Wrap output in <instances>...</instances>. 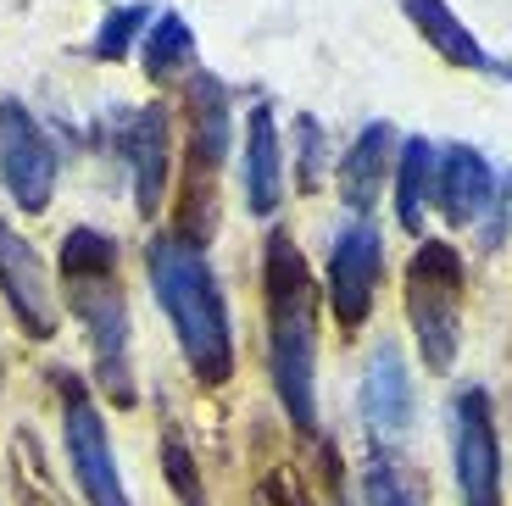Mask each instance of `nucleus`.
Masks as SVG:
<instances>
[{
	"mask_svg": "<svg viewBox=\"0 0 512 506\" xmlns=\"http://www.w3.org/2000/svg\"><path fill=\"white\" fill-rule=\"evenodd\" d=\"M0 184L23 212H45L56 195V151L23 101H0Z\"/></svg>",
	"mask_w": 512,
	"mask_h": 506,
	"instance_id": "obj_7",
	"label": "nucleus"
},
{
	"mask_svg": "<svg viewBox=\"0 0 512 506\" xmlns=\"http://www.w3.org/2000/svg\"><path fill=\"white\" fill-rule=\"evenodd\" d=\"M151 290L162 301L167 323L179 334V351L190 362L195 384L223 390L234 379V329H229V295L206 251L184 234H167L151 245Z\"/></svg>",
	"mask_w": 512,
	"mask_h": 506,
	"instance_id": "obj_2",
	"label": "nucleus"
},
{
	"mask_svg": "<svg viewBox=\"0 0 512 506\" xmlns=\"http://www.w3.org/2000/svg\"><path fill=\"white\" fill-rule=\"evenodd\" d=\"M451 429V479H457L462 506H501L507 468H501V434H496V406L479 384L451 395L446 412Z\"/></svg>",
	"mask_w": 512,
	"mask_h": 506,
	"instance_id": "obj_6",
	"label": "nucleus"
},
{
	"mask_svg": "<svg viewBox=\"0 0 512 506\" xmlns=\"http://www.w3.org/2000/svg\"><path fill=\"white\" fill-rule=\"evenodd\" d=\"M0 295L12 306V317L23 323L28 340H51L62 312H56V290L51 273L39 262V251L17 234L12 223H0Z\"/></svg>",
	"mask_w": 512,
	"mask_h": 506,
	"instance_id": "obj_10",
	"label": "nucleus"
},
{
	"mask_svg": "<svg viewBox=\"0 0 512 506\" xmlns=\"http://www.w3.org/2000/svg\"><path fill=\"white\" fill-rule=\"evenodd\" d=\"M357 490H362L368 506H429V490H423L418 468L401 462V451H379V445L362 456Z\"/></svg>",
	"mask_w": 512,
	"mask_h": 506,
	"instance_id": "obj_17",
	"label": "nucleus"
},
{
	"mask_svg": "<svg viewBox=\"0 0 512 506\" xmlns=\"http://www.w3.org/2000/svg\"><path fill=\"white\" fill-rule=\"evenodd\" d=\"M401 12H407V23L423 34V45H429L435 56H446L451 67H468V73H501V62L479 45L474 34H468V23L451 12L446 0H401Z\"/></svg>",
	"mask_w": 512,
	"mask_h": 506,
	"instance_id": "obj_15",
	"label": "nucleus"
},
{
	"mask_svg": "<svg viewBox=\"0 0 512 506\" xmlns=\"http://www.w3.org/2000/svg\"><path fill=\"white\" fill-rule=\"evenodd\" d=\"M256 506H307V490L295 473H268L262 490H256Z\"/></svg>",
	"mask_w": 512,
	"mask_h": 506,
	"instance_id": "obj_22",
	"label": "nucleus"
},
{
	"mask_svg": "<svg viewBox=\"0 0 512 506\" xmlns=\"http://www.w3.org/2000/svg\"><path fill=\"white\" fill-rule=\"evenodd\" d=\"M318 173H323V128L312 117H301V184L312 190Z\"/></svg>",
	"mask_w": 512,
	"mask_h": 506,
	"instance_id": "obj_23",
	"label": "nucleus"
},
{
	"mask_svg": "<svg viewBox=\"0 0 512 506\" xmlns=\"http://www.w3.org/2000/svg\"><path fill=\"white\" fill-rule=\"evenodd\" d=\"M162 473H167V490L179 506H212L206 501V479H201V462H195L190 440L179 429L162 434Z\"/></svg>",
	"mask_w": 512,
	"mask_h": 506,
	"instance_id": "obj_20",
	"label": "nucleus"
},
{
	"mask_svg": "<svg viewBox=\"0 0 512 506\" xmlns=\"http://www.w3.org/2000/svg\"><path fill=\"white\" fill-rule=\"evenodd\" d=\"M284 195V151H279V123L273 106L256 101L251 106V134H245V206L256 217H273Z\"/></svg>",
	"mask_w": 512,
	"mask_h": 506,
	"instance_id": "obj_16",
	"label": "nucleus"
},
{
	"mask_svg": "<svg viewBox=\"0 0 512 506\" xmlns=\"http://www.w3.org/2000/svg\"><path fill=\"white\" fill-rule=\"evenodd\" d=\"M173 117L162 101L140 106L134 123H128V167H134V212L156 217L167 201V184H173Z\"/></svg>",
	"mask_w": 512,
	"mask_h": 506,
	"instance_id": "obj_11",
	"label": "nucleus"
},
{
	"mask_svg": "<svg viewBox=\"0 0 512 506\" xmlns=\"http://www.w3.org/2000/svg\"><path fill=\"white\" fill-rule=\"evenodd\" d=\"M390 173H396V128L368 123L357 140H351L346 162H340V201L357 217H368L373 206H379V190H384Z\"/></svg>",
	"mask_w": 512,
	"mask_h": 506,
	"instance_id": "obj_14",
	"label": "nucleus"
},
{
	"mask_svg": "<svg viewBox=\"0 0 512 506\" xmlns=\"http://www.w3.org/2000/svg\"><path fill=\"white\" fill-rule=\"evenodd\" d=\"M334 506H351V501H346V495H340V490H334Z\"/></svg>",
	"mask_w": 512,
	"mask_h": 506,
	"instance_id": "obj_24",
	"label": "nucleus"
},
{
	"mask_svg": "<svg viewBox=\"0 0 512 506\" xmlns=\"http://www.w3.org/2000/svg\"><path fill=\"white\" fill-rule=\"evenodd\" d=\"M435 162H440V151L429 140H418V134L401 145V162H396V217H401V228L423 223V206L435 195Z\"/></svg>",
	"mask_w": 512,
	"mask_h": 506,
	"instance_id": "obj_19",
	"label": "nucleus"
},
{
	"mask_svg": "<svg viewBox=\"0 0 512 506\" xmlns=\"http://www.w3.org/2000/svg\"><path fill=\"white\" fill-rule=\"evenodd\" d=\"M407 323L429 373H451L462 345V256L446 240H423L407 262Z\"/></svg>",
	"mask_w": 512,
	"mask_h": 506,
	"instance_id": "obj_4",
	"label": "nucleus"
},
{
	"mask_svg": "<svg viewBox=\"0 0 512 506\" xmlns=\"http://www.w3.org/2000/svg\"><path fill=\"white\" fill-rule=\"evenodd\" d=\"M268 295V379L295 434L318 440V284L290 234H273L262 251Z\"/></svg>",
	"mask_w": 512,
	"mask_h": 506,
	"instance_id": "obj_1",
	"label": "nucleus"
},
{
	"mask_svg": "<svg viewBox=\"0 0 512 506\" xmlns=\"http://www.w3.org/2000/svg\"><path fill=\"white\" fill-rule=\"evenodd\" d=\"M184 112H190V173L212 178L229 156V89L212 73H195L184 84Z\"/></svg>",
	"mask_w": 512,
	"mask_h": 506,
	"instance_id": "obj_13",
	"label": "nucleus"
},
{
	"mask_svg": "<svg viewBox=\"0 0 512 506\" xmlns=\"http://www.w3.org/2000/svg\"><path fill=\"white\" fill-rule=\"evenodd\" d=\"M56 401H62V445H67V468H73V484L84 495V506H134L123 484V468H117L112 434H106V418L95 406L90 384L73 379V373H56Z\"/></svg>",
	"mask_w": 512,
	"mask_h": 506,
	"instance_id": "obj_5",
	"label": "nucleus"
},
{
	"mask_svg": "<svg viewBox=\"0 0 512 506\" xmlns=\"http://www.w3.org/2000/svg\"><path fill=\"white\" fill-rule=\"evenodd\" d=\"M67 306L78 312L95 351V384L106 401L134 406V362H128V301L117 284V245L101 228H73L56 251Z\"/></svg>",
	"mask_w": 512,
	"mask_h": 506,
	"instance_id": "obj_3",
	"label": "nucleus"
},
{
	"mask_svg": "<svg viewBox=\"0 0 512 506\" xmlns=\"http://www.w3.org/2000/svg\"><path fill=\"white\" fill-rule=\"evenodd\" d=\"M412 412H418V395H412V373L401 345H373L368 367H362V429L379 451H396L412 434Z\"/></svg>",
	"mask_w": 512,
	"mask_h": 506,
	"instance_id": "obj_9",
	"label": "nucleus"
},
{
	"mask_svg": "<svg viewBox=\"0 0 512 506\" xmlns=\"http://www.w3.org/2000/svg\"><path fill=\"white\" fill-rule=\"evenodd\" d=\"M195 62V34L179 12H162L151 23V34L140 39V67L151 84H167V78H179L184 67Z\"/></svg>",
	"mask_w": 512,
	"mask_h": 506,
	"instance_id": "obj_18",
	"label": "nucleus"
},
{
	"mask_svg": "<svg viewBox=\"0 0 512 506\" xmlns=\"http://www.w3.org/2000/svg\"><path fill=\"white\" fill-rule=\"evenodd\" d=\"M435 201L446 212V223L457 228L485 217V206L496 201V173L474 145H446V156L435 162Z\"/></svg>",
	"mask_w": 512,
	"mask_h": 506,
	"instance_id": "obj_12",
	"label": "nucleus"
},
{
	"mask_svg": "<svg viewBox=\"0 0 512 506\" xmlns=\"http://www.w3.org/2000/svg\"><path fill=\"white\" fill-rule=\"evenodd\" d=\"M379 273H384L379 228L368 217H351L334 234V251H329V306L340 317V329H362L368 323L373 295H379Z\"/></svg>",
	"mask_w": 512,
	"mask_h": 506,
	"instance_id": "obj_8",
	"label": "nucleus"
},
{
	"mask_svg": "<svg viewBox=\"0 0 512 506\" xmlns=\"http://www.w3.org/2000/svg\"><path fill=\"white\" fill-rule=\"evenodd\" d=\"M145 23H151V6H145V0H134V6H112L106 23L95 28V56H101V62H123V56H134V39H145Z\"/></svg>",
	"mask_w": 512,
	"mask_h": 506,
	"instance_id": "obj_21",
	"label": "nucleus"
}]
</instances>
